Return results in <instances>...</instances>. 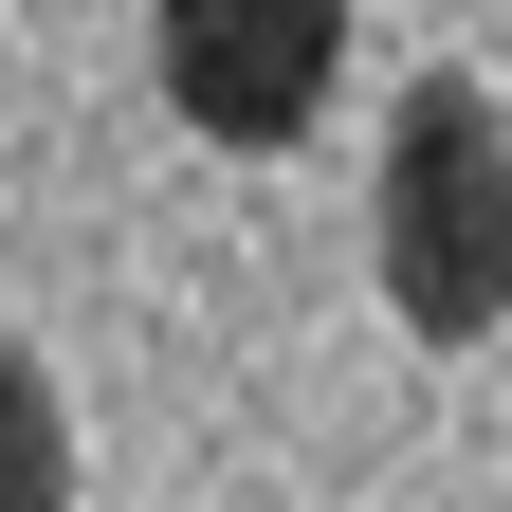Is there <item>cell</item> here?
Masks as SVG:
<instances>
[{"label":"cell","mask_w":512,"mask_h":512,"mask_svg":"<svg viewBox=\"0 0 512 512\" xmlns=\"http://www.w3.org/2000/svg\"><path fill=\"white\" fill-rule=\"evenodd\" d=\"M366 256H384V311H403L421 348H476L512 311V110L476 74H421L403 110H384Z\"/></svg>","instance_id":"obj_1"},{"label":"cell","mask_w":512,"mask_h":512,"mask_svg":"<svg viewBox=\"0 0 512 512\" xmlns=\"http://www.w3.org/2000/svg\"><path fill=\"white\" fill-rule=\"evenodd\" d=\"M147 74L202 147H293L348 74V0H147Z\"/></svg>","instance_id":"obj_2"},{"label":"cell","mask_w":512,"mask_h":512,"mask_svg":"<svg viewBox=\"0 0 512 512\" xmlns=\"http://www.w3.org/2000/svg\"><path fill=\"white\" fill-rule=\"evenodd\" d=\"M74 494V421H55V366L0 348V512H55Z\"/></svg>","instance_id":"obj_3"}]
</instances>
